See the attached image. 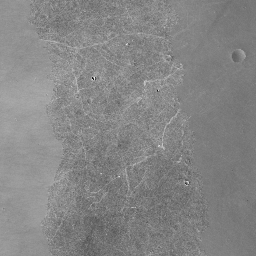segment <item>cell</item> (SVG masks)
Listing matches in <instances>:
<instances>
[{"label":"cell","mask_w":256,"mask_h":256,"mask_svg":"<svg viewBox=\"0 0 256 256\" xmlns=\"http://www.w3.org/2000/svg\"><path fill=\"white\" fill-rule=\"evenodd\" d=\"M151 161V157L148 158L145 161H142L138 164H135L133 166H128L127 167V175H128V182L130 184V189L133 190L136 188L137 185L142 181L145 171L148 168L149 164Z\"/></svg>","instance_id":"cell-1"}]
</instances>
